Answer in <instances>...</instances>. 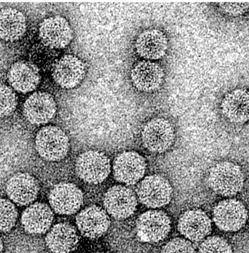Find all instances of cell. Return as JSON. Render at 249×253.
Masks as SVG:
<instances>
[{
  "mask_svg": "<svg viewBox=\"0 0 249 253\" xmlns=\"http://www.w3.org/2000/svg\"><path fill=\"white\" fill-rule=\"evenodd\" d=\"M3 249V243L0 237V253H1Z\"/></svg>",
  "mask_w": 249,
  "mask_h": 253,
  "instance_id": "29",
  "label": "cell"
},
{
  "mask_svg": "<svg viewBox=\"0 0 249 253\" xmlns=\"http://www.w3.org/2000/svg\"><path fill=\"white\" fill-rule=\"evenodd\" d=\"M223 114L231 122L243 123L249 119V92L245 88H235L226 93L220 105Z\"/></svg>",
  "mask_w": 249,
  "mask_h": 253,
  "instance_id": "22",
  "label": "cell"
},
{
  "mask_svg": "<svg viewBox=\"0 0 249 253\" xmlns=\"http://www.w3.org/2000/svg\"><path fill=\"white\" fill-rule=\"evenodd\" d=\"M35 147L38 154L49 161H58L66 156L69 148V138L60 127L48 126L37 133Z\"/></svg>",
  "mask_w": 249,
  "mask_h": 253,
  "instance_id": "2",
  "label": "cell"
},
{
  "mask_svg": "<svg viewBox=\"0 0 249 253\" xmlns=\"http://www.w3.org/2000/svg\"><path fill=\"white\" fill-rule=\"evenodd\" d=\"M26 21L23 14L12 8L0 10V38L6 41L21 38L26 29Z\"/></svg>",
  "mask_w": 249,
  "mask_h": 253,
  "instance_id": "23",
  "label": "cell"
},
{
  "mask_svg": "<svg viewBox=\"0 0 249 253\" xmlns=\"http://www.w3.org/2000/svg\"><path fill=\"white\" fill-rule=\"evenodd\" d=\"M218 6L225 13L236 16L248 11L249 2H220Z\"/></svg>",
  "mask_w": 249,
  "mask_h": 253,
  "instance_id": "28",
  "label": "cell"
},
{
  "mask_svg": "<svg viewBox=\"0 0 249 253\" xmlns=\"http://www.w3.org/2000/svg\"><path fill=\"white\" fill-rule=\"evenodd\" d=\"M39 187L36 179L26 172L14 174L8 180L5 191L8 197L19 206L32 203L36 198Z\"/></svg>",
  "mask_w": 249,
  "mask_h": 253,
  "instance_id": "16",
  "label": "cell"
},
{
  "mask_svg": "<svg viewBox=\"0 0 249 253\" xmlns=\"http://www.w3.org/2000/svg\"><path fill=\"white\" fill-rule=\"evenodd\" d=\"M17 104V97L13 89L6 85L0 84V117L11 114Z\"/></svg>",
  "mask_w": 249,
  "mask_h": 253,
  "instance_id": "26",
  "label": "cell"
},
{
  "mask_svg": "<svg viewBox=\"0 0 249 253\" xmlns=\"http://www.w3.org/2000/svg\"><path fill=\"white\" fill-rule=\"evenodd\" d=\"M39 36L45 45L56 49L67 46L73 37L72 31L68 21L58 15L43 20L39 25Z\"/></svg>",
  "mask_w": 249,
  "mask_h": 253,
  "instance_id": "9",
  "label": "cell"
},
{
  "mask_svg": "<svg viewBox=\"0 0 249 253\" xmlns=\"http://www.w3.org/2000/svg\"><path fill=\"white\" fill-rule=\"evenodd\" d=\"M106 211L116 219H124L132 215L136 211L137 200L130 188L123 185H115L106 192L104 197Z\"/></svg>",
  "mask_w": 249,
  "mask_h": 253,
  "instance_id": "7",
  "label": "cell"
},
{
  "mask_svg": "<svg viewBox=\"0 0 249 253\" xmlns=\"http://www.w3.org/2000/svg\"><path fill=\"white\" fill-rule=\"evenodd\" d=\"M198 253H232L229 243L222 237H208L200 245Z\"/></svg>",
  "mask_w": 249,
  "mask_h": 253,
  "instance_id": "25",
  "label": "cell"
},
{
  "mask_svg": "<svg viewBox=\"0 0 249 253\" xmlns=\"http://www.w3.org/2000/svg\"><path fill=\"white\" fill-rule=\"evenodd\" d=\"M213 216L215 225L225 231H236L245 224L248 211L245 206L235 199L219 202L213 208Z\"/></svg>",
  "mask_w": 249,
  "mask_h": 253,
  "instance_id": "8",
  "label": "cell"
},
{
  "mask_svg": "<svg viewBox=\"0 0 249 253\" xmlns=\"http://www.w3.org/2000/svg\"><path fill=\"white\" fill-rule=\"evenodd\" d=\"M85 75L84 63L77 57L66 54L54 64L52 76L56 83L65 89H71L78 85Z\"/></svg>",
  "mask_w": 249,
  "mask_h": 253,
  "instance_id": "10",
  "label": "cell"
},
{
  "mask_svg": "<svg viewBox=\"0 0 249 253\" xmlns=\"http://www.w3.org/2000/svg\"><path fill=\"white\" fill-rule=\"evenodd\" d=\"M53 217V213L47 204L36 202L23 211L21 218V224L27 233L43 234L50 228Z\"/></svg>",
  "mask_w": 249,
  "mask_h": 253,
  "instance_id": "19",
  "label": "cell"
},
{
  "mask_svg": "<svg viewBox=\"0 0 249 253\" xmlns=\"http://www.w3.org/2000/svg\"><path fill=\"white\" fill-rule=\"evenodd\" d=\"M130 77L133 85L138 90L150 92L160 87L164 80L165 73L159 64L143 60L133 67Z\"/></svg>",
  "mask_w": 249,
  "mask_h": 253,
  "instance_id": "13",
  "label": "cell"
},
{
  "mask_svg": "<svg viewBox=\"0 0 249 253\" xmlns=\"http://www.w3.org/2000/svg\"><path fill=\"white\" fill-rule=\"evenodd\" d=\"M145 169L144 159L134 151L119 154L115 158L113 165L114 178L127 185L137 183L143 176Z\"/></svg>",
  "mask_w": 249,
  "mask_h": 253,
  "instance_id": "12",
  "label": "cell"
},
{
  "mask_svg": "<svg viewBox=\"0 0 249 253\" xmlns=\"http://www.w3.org/2000/svg\"><path fill=\"white\" fill-rule=\"evenodd\" d=\"M243 173L238 165L230 162H222L210 169L208 182L216 194L231 197L239 192L244 184Z\"/></svg>",
  "mask_w": 249,
  "mask_h": 253,
  "instance_id": "1",
  "label": "cell"
},
{
  "mask_svg": "<svg viewBox=\"0 0 249 253\" xmlns=\"http://www.w3.org/2000/svg\"><path fill=\"white\" fill-rule=\"evenodd\" d=\"M45 243L54 253H69L77 247L79 236L74 226L68 223H59L48 232Z\"/></svg>",
  "mask_w": 249,
  "mask_h": 253,
  "instance_id": "21",
  "label": "cell"
},
{
  "mask_svg": "<svg viewBox=\"0 0 249 253\" xmlns=\"http://www.w3.org/2000/svg\"><path fill=\"white\" fill-rule=\"evenodd\" d=\"M178 229L186 239L193 242H199L211 233V220L202 210H190L180 216Z\"/></svg>",
  "mask_w": 249,
  "mask_h": 253,
  "instance_id": "18",
  "label": "cell"
},
{
  "mask_svg": "<svg viewBox=\"0 0 249 253\" xmlns=\"http://www.w3.org/2000/svg\"><path fill=\"white\" fill-rule=\"evenodd\" d=\"M48 199L55 212L70 215L80 209L83 203V196L81 190L75 184L62 182L56 185L51 189Z\"/></svg>",
  "mask_w": 249,
  "mask_h": 253,
  "instance_id": "11",
  "label": "cell"
},
{
  "mask_svg": "<svg viewBox=\"0 0 249 253\" xmlns=\"http://www.w3.org/2000/svg\"><path fill=\"white\" fill-rule=\"evenodd\" d=\"M175 137L174 127L167 120L156 118L147 122L142 131L143 146L150 152L163 153L173 145Z\"/></svg>",
  "mask_w": 249,
  "mask_h": 253,
  "instance_id": "6",
  "label": "cell"
},
{
  "mask_svg": "<svg viewBox=\"0 0 249 253\" xmlns=\"http://www.w3.org/2000/svg\"><path fill=\"white\" fill-rule=\"evenodd\" d=\"M8 81L12 87L22 93L34 90L40 80L39 69L36 65L28 61H18L10 67Z\"/></svg>",
  "mask_w": 249,
  "mask_h": 253,
  "instance_id": "20",
  "label": "cell"
},
{
  "mask_svg": "<svg viewBox=\"0 0 249 253\" xmlns=\"http://www.w3.org/2000/svg\"><path fill=\"white\" fill-rule=\"evenodd\" d=\"M168 39L161 30L149 29L142 32L137 37L135 48L137 53L144 60L160 59L166 54Z\"/></svg>",
  "mask_w": 249,
  "mask_h": 253,
  "instance_id": "17",
  "label": "cell"
},
{
  "mask_svg": "<svg viewBox=\"0 0 249 253\" xmlns=\"http://www.w3.org/2000/svg\"><path fill=\"white\" fill-rule=\"evenodd\" d=\"M136 229L137 235L141 241L156 243L168 236L171 229V220L165 212L150 210L138 217Z\"/></svg>",
  "mask_w": 249,
  "mask_h": 253,
  "instance_id": "5",
  "label": "cell"
},
{
  "mask_svg": "<svg viewBox=\"0 0 249 253\" xmlns=\"http://www.w3.org/2000/svg\"><path fill=\"white\" fill-rule=\"evenodd\" d=\"M136 193L139 201L150 208L167 205L171 201L173 189L169 182L157 174L145 177L138 185Z\"/></svg>",
  "mask_w": 249,
  "mask_h": 253,
  "instance_id": "3",
  "label": "cell"
},
{
  "mask_svg": "<svg viewBox=\"0 0 249 253\" xmlns=\"http://www.w3.org/2000/svg\"><path fill=\"white\" fill-rule=\"evenodd\" d=\"M97 253H106V252H99Z\"/></svg>",
  "mask_w": 249,
  "mask_h": 253,
  "instance_id": "30",
  "label": "cell"
},
{
  "mask_svg": "<svg viewBox=\"0 0 249 253\" xmlns=\"http://www.w3.org/2000/svg\"><path fill=\"white\" fill-rule=\"evenodd\" d=\"M17 217L15 205L8 200L0 199V232L10 231L14 226Z\"/></svg>",
  "mask_w": 249,
  "mask_h": 253,
  "instance_id": "24",
  "label": "cell"
},
{
  "mask_svg": "<svg viewBox=\"0 0 249 253\" xmlns=\"http://www.w3.org/2000/svg\"><path fill=\"white\" fill-rule=\"evenodd\" d=\"M75 169L80 179L87 183L96 184L104 181L109 175L110 161L103 153L90 150L78 156Z\"/></svg>",
  "mask_w": 249,
  "mask_h": 253,
  "instance_id": "4",
  "label": "cell"
},
{
  "mask_svg": "<svg viewBox=\"0 0 249 253\" xmlns=\"http://www.w3.org/2000/svg\"><path fill=\"white\" fill-rule=\"evenodd\" d=\"M56 111V104L53 97L46 92L34 93L26 100L23 106V114L33 125L48 122Z\"/></svg>",
  "mask_w": 249,
  "mask_h": 253,
  "instance_id": "15",
  "label": "cell"
},
{
  "mask_svg": "<svg viewBox=\"0 0 249 253\" xmlns=\"http://www.w3.org/2000/svg\"><path fill=\"white\" fill-rule=\"evenodd\" d=\"M76 224L83 236L95 239L107 232L110 225V220L103 209L93 205L83 209L77 214Z\"/></svg>",
  "mask_w": 249,
  "mask_h": 253,
  "instance_id": "14",
  "label": "cell"
},
{
  "mask_svg": "<svg viewBox=\"0 0 249 253\" xmlns=\"http://www.w3.org/2000/svg\"><path fill=\"white\" fill-rule=\"evenodd\" d=\"M161 253H196L190 242L182 238H175L163 248Z\"/></svg>",
  "mask_w": 249,
  "mask_h": 253,
  "instance_id": "27",
  "label": "cell"
}]
</instances>
